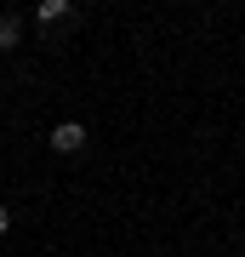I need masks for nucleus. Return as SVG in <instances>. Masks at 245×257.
Instances as JSON below:
<instances>
[{
	"instance_id": "obj_4",
	"label": "nucleus",
	"mask_w": 245,
	"mask_h": 257,
	"mask_svg": "<svg viewBox=\"0 0 245 257\" xmlns=\"http://www.w3.org/2000/svg\"><path fill=\"white\" fill-rule=\"evenodd\" d=\"M0 234H12V211L6 206H0Z\"/></svg>"
},
{
	"instance_id": "obj_2",
	"label": "nucleus",
	"mask_w": 245,
	"mask_h": 257,
	"mask_svg": "<svg viewBox=\"0 0 245 257\" xmlns=\"http://www.w3.org/2000/svg\"><path fill=\"white\" fill-rule=\"evenodd\" d=\"M35 18H40V23H69V18H74V6H69V0H46Z\"/></svg>"
},
{
	"instance_id": "obj_1",
	"label": "nucleus",
	"mask_w": 245,
	"mask_h": 257,
	"mask_svg": "<svg viewBox=\"0 0 245 257\" xmlns=\"http://www.w3.org/2000/svg\"><path fill=\"white\" fill-rule=\"evenodd\" d=\"M52 149H57V155H80V149H86V126H80V120L52 126Z\"/></svg>"
},
{
	"instance_id": "obj_3",
	"label": "nucleus",
	"mask_w": 245,
	"mask_h": 257,
	"mask_svg": "<svg viewBox=\"0 0 245 257\" xmlns=\"http://www.w3.org/2000/svg\"><path fill=\"white\" fill-rule=\"evenodd\" d=\"M18 35H23V23L12 18V12H0V52H12V46H18Z\"/></svg>"
}]
</instances>
